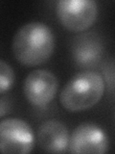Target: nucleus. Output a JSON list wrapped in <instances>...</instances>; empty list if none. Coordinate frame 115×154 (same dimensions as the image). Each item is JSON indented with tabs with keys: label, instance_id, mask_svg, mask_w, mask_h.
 <instances>
[{
	"label": "nucleus",
	"instance_id": "f257e3e1",
	"mask_svg": "<svg viewBox=\"0 0 115 154\" xmlns=\"http://www.w3.org/2000/svg\"><path fill=\"white\" fill-rule=\"evenodd\" d=\"M55 43L54 33L47 24L31 21L22 25L14 34L12 51L21 65L37 66L50 59Z\"/></svg>",
	"mask_w": 115,
	"mask_h": 154
},
{
	"label": "nucleus",
	"instance_id": "20e7f679",
	"mask_svg": "<svg viewBox=\"0 0 115 154\" xmlns=\"http://www.w3.org/2000/svg\"><path fill=\"white\" fill-rule=\"evenodd\" d=\"M35 146L32 127L18 118L0 120V153L28 154Z\"/></svg>",
	"mask_w": 115,
	"mask_h": 154
},
{
	"label": "nucleus",
	"instance_id": "7ed1b4c3",
	"mask_svg": "<svg viewBox=\"0 0 115 154\" xmlns=\"http://www.w3.org/2000/svg\"><path fill=\"white\" fill-rule=\"evenodd\" d=\"M59 21L67 30L81 33L94 25L98 5L94 0H60L56 6Z\"/></svg>",
	"mask_w": 115,
	"mask_h": 154
},
{
	"label": "nucleus",
	"instance_id": "39448f33",
	"mask_svg": "<svg viewBox=\"0 0 115 154\" xmlns=\"http://www.w3.org/2000/svg\"><path fill=\"white\" fill-rule=\"evenodd\" d=\"M59 90V81L52 71L35 69L29 73L23 84V93L29 103L36 107H45Z\"/></svg>",
	"mask_w": 115,
	"mask_h": 154
},
{
	"label": "nucleus",
	"instance_id": "1a4fd4ad",
	"mask_svg": "<svg viewBox=\"0 0 115 154\" xmlns=\"http://www.w3.org/2000/svg\"><path fill=\"white\" fill-rule=\"evenodd\" d=\"M14 79L16 75L13 67L4 60H0V95L13 88Z\"/></svg>",
	"mask_w": 115,
	"mask_h": 154
},
{
	"label": "nucleus",
	"instance_id": "f03ea898",
	"mask_svg": "<svg viewBox=\"0 0 115 154\" xmlns=\"http://www.w3.org/2000/svg\"><path fill=\"white\" fill-rule=\"evenodd\" d=\"M105 90L102 75L96 71L84 70L67 81L60 94V102L68 112H83L100 102Z\"/></svg>",
	"mask_w": 115,
	"mask_h": 154
},
{
	"label": "nucleus",
	"instance_id": "9d476101",
	"mask_svg": "<svg viewBox=\"0 0 115 154\" xmlns=\"http://www.w3.org/2000/svg\"><path fill=\"white\" fill-rule=\"evenodd\" d=\"M103 79L105 81V83L107 82L108 86L109 87L110 91H113L114 89V64H113V60H111L110 62H108L105 66L103 67Z\"/></svg>",
	"mask_w": 115,
	"mask_h": 154
},
{
	"label": "nucleus",
	"instance_id": "423d86ee",
	"mask_svg": "<svg viewBox=\"0 0 115 154\" xmlns=\"http://www.w3.org/2000/svg\"><path fill=\"white\" fill-rule=\"evenodd\" d=\"M109 140L107 133L91 122L78 125L69 137L68 150L75 154H104L108 150Z\"/></svg>",
	"mask_w": 115,
	"mask_h": 154
},
{
	"label": "nucleus",
	"instance_id": "6e6552de",
	"mask_svg": "<svg viewBox=\"0 0 115 154\" xmlns=\"http://www.w3.org/2000/svg\"><path fill=\"white\" fill-rule=\"evenodd\" d=\"M69 131L61 122L48 119L43 122L37 132L40 148L47 153H63L68 149Z\"/></svg>",
	"mask_w": 115,
	"mask_h": 154
},
{
	"label": "nucleus",
	"instance_id": "9b49d317",
	"mask_svg": "<svg viewBox=\"0 0 115 154\" xmlns=\"http://www.w3.org/2000/svg\"><path fill=\"white\" fill-rule=\"evenodd\" d=\"M11 109L12 104L11 101L8 99V97L0 96V119H2L6 115H8L11 112Z\"/></svg>",
	"mask_w": 115,
	"mask_h": 154
},
{
	"label": "nucleus",
	"instance_id": "0eeeda50",
	"mask_svg": "<svg viewBox=\"0 0 115 154\" xmlns=\"http://www.w3.org/2000/svg\"><path fill=\"white\" fill-rule=\"evenodd\" d=\"M72 58L75 64L83 69L97 66L104 55V43L95 32H86L74 38L72 42Z\"/></svg>",
	"mask_w": 115,
	"mask_h": 154
}]
</instances>
